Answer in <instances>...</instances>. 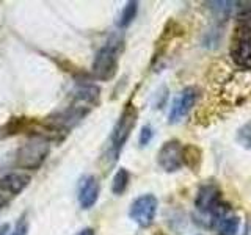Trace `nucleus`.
Returning a JSON list of instances; mask_svg holds the SVG:
<instances>
[{
	"instance_id": "nucleus-13",
	"label": "nucleus",
	"mask_w": 251,
	"mask_h": 235,
	"mask_svg": "<svg viewBox=\"0 0 251 235\" xmlns=\"http://www.w3.org/2000/svg\"><path fill=\"white\" fill-rule=\"evenodd\" d=\"M137 13H138V2H135V0H130V2H127V3H126V6L123 8L120 18H118L116 25L120 28H127L133 22V19L137 18Z\"/></svg>"
},
{
	"instance_id": "nucleus-17",
	"label": "nucleus",
	"mask_w": 251,
	"mask_h": 235,
	"mask_svg": "<svg viewBox=\"0 0 251 235\" xmlns=\"http://www.w3.org/2000/svg\"><path fill=\"white\" fill-rule=\"evenodd\" d=\"M28 234V219L25 215H21L16 221L13 231L8 235H27Z\"/></svg>"
},
{
	"instance_id": "nucleus-11",
	"label": "nucleus",
	"mask_w": 251,
	"mask_h": 235,
	"mask_svg": "<svg viewBox=\"0 0 251 235\" xmlns=\"http://www.w3.org/2000/svg\"><path fill=\"white\" fill-rule=\"evenodd\" d=\"M202 163V151L195 144H185L184 146V166L190 171L198 172Z\"/></svg>"
},
{
	"instance_id": "nucleus-21",
	"label": "nucleus",
	"mask_w": 251,
	"mask_h": 235,
	"mask_svg": "<svg viewBox=\"0 0 251 235\" xmlns=\"http://www.w3.org/2000/svg\"><path fill=\"white\" fill-rule=\"evenodd\" d=\"M77 235H96V234H94V229H93V227H85V229H82Z\"/></svg>"
},
{
	"instance_id": "nucleus-14",
	"label": "nucleus",
	"mask_w": 251,
	"mask_h": 235,
	"mask_svg": "<svg viewBox=\"0 0 251 235\" xmlns=\"http://www.w3.org/2000/svg\"><path fill=\"white\" fill-rule=\"evenodd\" d=\"M130 182V172L126 168H120L116 171V174L113 176V182H112V191L116 196H121L126 190H127Z\"/></svg>"
},
{
	"instance_id": "nucleus-5",
	"label": "nucleus",
	"mask_w": 251,
	"mask_h": 235,
	"mask_svg": "<svg viewBox=\"0 0 251 235\" xmlns=\"http://www.w3.org/2000/svg\"><path fill=\"white\" fill-rule=\"evenodd\" d=\"M231 58L242 69H251V24L239 22L231 39Z\"/></svg>"
},
{
	"instance_id": "nucleus-18",
	"label": "nucleus",
	"mask_w": 251,
	"mask_h": 235,
	"mask_svg": "<svg viewBox=\"0 0 251 235\" xmlns=\"http://www.w3.org/2000/svg\"><path fill=\"white\" fill-rule=\"evenodd\" d=\"M152 137H154V130H152L151 125H148V124L143 125V127H141V132H140V137H138V143H140V146H141V147L148 146L149 143H151Z\"/></svg>"
},
{
	"instance_id": "nucleus-9",
	"label": "nucleus",
	"mask_w": 251,
	"mask_h": 235,
	"mask_svg": "<svg viewBox=\"0 0 251 235\" xmlns=\"http://www.w3.org/2000/svg\"><path fill=\"white\" fill-rule=\"evenodd\" d=\"M100 185L96 176H85L78 185V204L83 210H90L99 199Z\"/></svg>"
},
{
	"instance_id": "nucleus-1",
	"label": "nucleus",
	"mask_w": 251,
	"mask_h": 235,
	"mask_svg": "<svg viewBox=\"0 0 251 235\" xmlns=\"http://www.w3.org/2000/svg\"><path fill=\"white\" fill-rule=\"evenodd\" d=\"M137 121H138V110L132 102H127V104L124 105L120 118H118L116 124L113 125V130L110 133V138L107 141L104 160H107L108 166H113L116 163L124 144L127 143L132 130L135 129Z\"/></svg>"
},
{
	"instance_id": "nucleus-12",
	"label": "nucleus",
	"mask_w": 251,
	"mask_h": 235,
	"mask_svg": "<svg viewBox=\"0 0 251 235\" xmlns=\"http://www.w3.org/2000/svg\"><path fill=\"white\" fill-rule=\"evenodd\" d=\"M240 229V218L239 216H223L217 223L218 235H237Z\"/></svg>"
},
{
	"instance_id": "nucleus-7",
	"label": "nucleus",
	"mask_w": 251,
	"mask_h": 235,
	"mask_svg": "<svg viewBox=\"0 0 251 235\" xmlns=\"http://www.w3.org/2000/svg\"><path fill=\"white\" fill-rule=\"evenodd\" d=\"M157 163L165 172H176L184 166V144L179 140H168L157 152Z\"/></svg>"
},
{
	"instance_id": "nucleus-16",
	"label": "nucleus",
	"mask_w": 251,
	"mask_h": 235,
	"mask_svg": "<svg viewBox=\"0 0 251 235\" xmlns=\"http://www.w3.org/2000/svg\"><path fill=\"white\" fill-rule=\"evenodd\" d=\"M235 141L243 149H251V121L242 124L235 133Z\"/></svg>"
},
{
	"instance_id": "nucleus-22",
	"label": "nucleus",
	"mask_w": 251,
	"mask_h": 235,
	"mask_svg": "<svg viewBox=\"0 0 251 235\" xmlns=\"http://www.w3.org/2000/svg\"><path fill=\"white\" fill-rule=\"evenodd\" d=\"M245 235H251V216L247 219V226H245Z\"/></svg>"
},
{
	"instance_id": "nucleus-2",
	"label": "nucleus",
	"mask_w": 251,
	"mask_h": 235,
	"mask_svg": "<svg viewBox=\"0 0 251 235\" xmlns=\"http://www.w3.org/2000/svg\"><path fill=\"white\" fill-rule=\"evenodd\" d=\"M123 49V41L118 38H112L107 41L94 55L91 74L96 80L108 82L115 78L120 65V52Z\"/></svg>"
},
{
	"instance_id": "nucleus-4",
	"label": "nucleus",
	"mask_w": 251,
	"mask_h": 235,
	"mask_svg": "<svg viewBox=\"0 0 251 235\" xmlns=\"http://www.w3.org/2000/svg\"><path fill=\"white\" fill-rule=\"evenodd\" d=\"M50 141L44 137L33 135L24 143L16 152V166L21 169H39L49 157Z\"/></svg>"
},
{
	"instance_id": "nucleus-3",
	"label": "nucleus",
	"mask_w": 251,
	"mask_h": 235,
	"mask_svg": "<svg viewBox=\"0 0 251 235\" xmlns=\"http://www.w3.org/2000/svg\"><path fill=\"white\" fill-rule=\"evenodd\" d=\"M195 207L202 215H209L212 226L226 216V206H223V191L215 180H207L200 185L195 198Z\"/></svg>"
},
{
	"instance_id": "nucleus-10",
	"label": "nucleus",
	"mask_w": 251,
	"mask_h": 235,
	"mask_svg": "<svg viewBox=\"0 0 251 235\" xmlns=\"http://www.w3.org/2000/svg\"><path fill=\"white\" fill-rule=\"evenodd\" d=\"M30 184V176L24 172H10L0 179V190H2L8 198H14L22 193Z\"/></svg>"
},
{
	"instance_id": "nucleus-19",
	"label": "nucleus",
	"mask_w": 251,
	"mask_h": 235,
	"mask_svg": "<svg viewBox=\"0 0 251 235\" xmlns=\"http://www.w3.org/2000/svg\"><path fill=\"white\" fill-rule=\"evenodd\" d=\"M8 201H10V198H8V196H6L2 190H0V210H2V209L6 206Z\"/></svg>"
},
{
	"instance_id": "nucleus-15",
	"label": "nucleus",
	"mask_w": 251,
	"mask_h": 235,
	"mask_svg": "<svg viewBox=\"0 0 251 235\" xmlns=\"http://www.w3.org/2000/svg\"><path fill=\"white\" fill-rule=\"evenodd\" d=\"M237 2H209L207 6H209V10L214 13L218 19H226V18H229V16L232 14V11L237 8Z\"/></svg>"
},
{
	"instance_id": "nucleus-6",
	"label": "nucleus",
	"mask_w": 251,
	"mask_h": 235,
	"mask_svg": "<svg viewBox=\"0 0 251 235\" xmlns=\"http://www.w3.org/2000/svg\"><path fill=\"white\" fill-rule=\"evenodd\" d=\"M157 209H159V201H157L154 194H141L130 204L129 218L141 229H148L154 223Z\"/></svg>"
},
{
	"instance_id": "nucleus-20",
	"label": "nucleus",
	"mask_w": 251,
	"mask_h": 235,
	"mask_svg": "<svg viewBox=\"0 0 251 235\" xmlns=\"http://www.w3.org/2000/svg\"><path fill=\"white\" fill-rule=\"evenodd\" d=\"M10 234V224L5 223V224H0V235H8Z\"/></svg>"
},
{
	"instance_id": "nucleus-8",
	"label": "nucleus",
	"mask_w": 251,
	"mask_h": 235,
	"mask_svg": "<svg viewBox=\"0 0 251 235\" xmlns=\"http://www.w3.org/2000/svg\"><path fill=\"white\" fill-rule=\"evenodd\" d=\"M200 99V90L196 86H185L177 96L175 97L168 113V122L170 124H177L188 116L192 112V108Z\"/></svg>"
}]
</instances>
